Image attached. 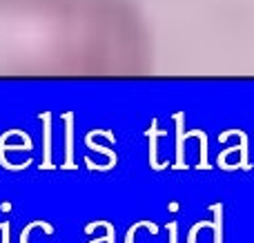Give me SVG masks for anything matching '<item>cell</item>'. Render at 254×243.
<instances>
[{
    "label": "cell",
    "instance_id": "1",
    "mask_svg": "<svg viewBox=\"0 0 254 243\" xmlns=\"http://www.w3.org/2000/svg\"><path fill=\"white\" fill-rule=\"evenodd\" d=\"M67 123V168H74V159H71V143H74V129H71V112L63 116Z\"/></svg>",
    "mask_w": 254,
    "mask_h": 243
}]
</instances>
